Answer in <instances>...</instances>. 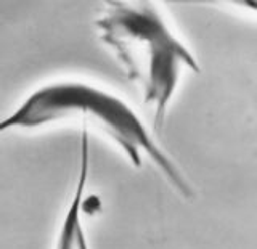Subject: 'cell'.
<instances>
[{
    "mask_svg": "<svg viewBox=\"0 0 257 249\" xmlns=\"http://www.w3.org/2000/svg\"><path fill=\"white\" fill-rule=\"evenodd\" d=\"M60 122H79L82 129H95L114 142L135 167L148 158L183 198L195 196L183 172L153 139L139 114L122 98L100 87L77 80L40 87L0 122V131L39 129Z\"/></svg>",
    "mask_w": 257,
    "mask_h": 249,
    "instance_id": "6da1fadb",
    "label": "cell"
},
{
    "mask_svg": "<svg viewBox=\"0 0 257 249\" xmlns=\"http://www.w3.org/2000/svg\"><path fill=\"white\" fill-rule=\"evenodd\" d=\"M88 166H90V148H88V131L82 129L80 135V163L76 180V188L72 193L71 203L56 238L55 249H88L87 236L82 227V209H84V193L88 180Z\"/></svg>",
    "mask_w": 257,
    "mask_h": 249,
    "instance_id": "3957f363",
    "label": "cell"
},
{
    "mask_svg": "<svg viewBox=\"0 0 257 249\" xmlns=\"http://www.w3.org/2000/svg\"><path fill=\"white\" fill-rule=\"evenodd\" d=\"M244 5H247V7L254 8V10H257V2H244Z\"/></svg>",
    "mask_w": 257,
    "mask_h": 249,
    "instance_id": "277c9868",
    "label": "cell"
},
{
    "mask_svg": "<svg viewBox=\"0 0 257 249\" xmlns=\"http://www.w3.org/2000/svg\"><path fill=\"white\" fill-rule=\"evenodd\" d=\"M100 40L111 48L151 109L155 131L166 122L183 69L199 72L195 53L167 26L150 2H108L95 21Z\"/></svg>",
    "mask_w": 257,
    "mask_h": 249,
    "instance_id": "7a4b0ae2",
    "label": "cell"
}]
</instances>
